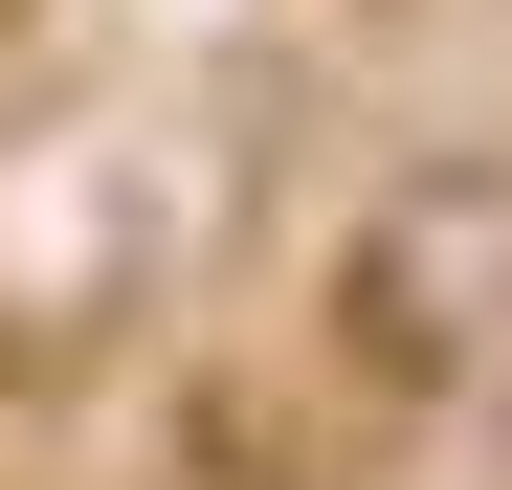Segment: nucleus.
<instances>
[{
	"label": "nucleus",
	"mask_w": 512,
	"mask_h": 490,
	"mask_svg": "<svg viewBox=\"0 0 512 490\" xmlns=\"http://www.w3.org/2000/svg\"><path fill=\"white\" fill-rule=\"evenodd\" d=\"M334 357L401 379V401H468L512 379V156H401L334 245Z\"/></svg>",
	"instance_id": "nucleus-1"
}]
</instances>
